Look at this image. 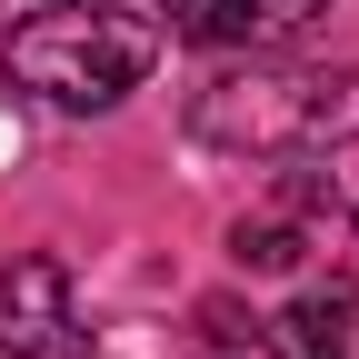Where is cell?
Wrapping results in <instances>:
<instances>
[{
  "label": "cell",
  "instance_id": "6da1fadb",
  "mask_svg": "<svg viewBox=\"0 0 359 359\" xmlns=\"http://www.w3.org/2000/svg\"><path fill=\"white\" fill-rule=\"evenodd\" d=\"M190 140L219 160H320L359 140V70H230L190 100Z\"/></svg>",
  "mask_w": 359,
  "mask_h": 359
},
{
  "label": "cell",
  "instance_id": "7a4b0ae2",
  "mask_svg": "<svg viewBox=\"0 0 359 359\" xmlns=\"http://www.w3.org/2000/svg\"><path fill=\"white\" fill-rule=\"evenodd\" d=\"M150 60H160V20L120 11V0H50V11H30L11 30V50H0V70L20 90H40V100H60V110L130 100V90L150 80Z\"/></svg>",
  "mask_w": 359,
  "mask_h": 359
},
{
  "label": "cell",
  "instance_id": "3957f363",
  "mask_svg": "<svg viewBox=\"0 0 359 359\" xmlns=\"http://www.w3.org/2000/svg\"><path fill=\"white\" fill-rule=\"evenodd\" d=\"M0 359H90V330L70 309V269L50 250H20L0 269Z\"/></svg>",
  "mask_w": 359,
  "mask_h": 359
},
{
  "label": "cell",
  "instance_id": "277c9868",
  "mask_svg": "<svg viewBox=\"0 0 359 359\" xmlns=\"http://www.w3.org/2000/svg\"><path fill=\"white\" fill-rule=\"evenodd\" d=\"M330 0H170V30L200 50H280L320 20Z\"/></svg>",
  "mask_w": 359,
  "mask_h": 359
},
{
  "label": "cell",
  "instance_id": "5b68a950",
  "mask_svg": "<svg viewBox=\"0 0 359 359\" xmlns=\"http://www.w3.org/2000/svg\"><path fill=\"white\" fill-rule=\"evenodd\" d=\"M330 210V180H280V210L269 219H240L230 230V250H240V269H299V250H309V219Z\"/></svg>",
  "mask_w": 359,
  "mask_h": 359
},
{
  "label": "cell",
  "instance_id": "8992f818",
  "mask_svg": "<svg viewBox=\"0 0 359 359\" xmlns=\"http://www.w3.org/2000/svg\"><path fill=\"white\" fill-rule=\"evenodd\" d=\"M349 330H359V290H309L290 299L280 320H269V339H280V359H349Z\"/></svg>",
  "mask_w": 359,
  "mask_h": 359
}]
</instances>
